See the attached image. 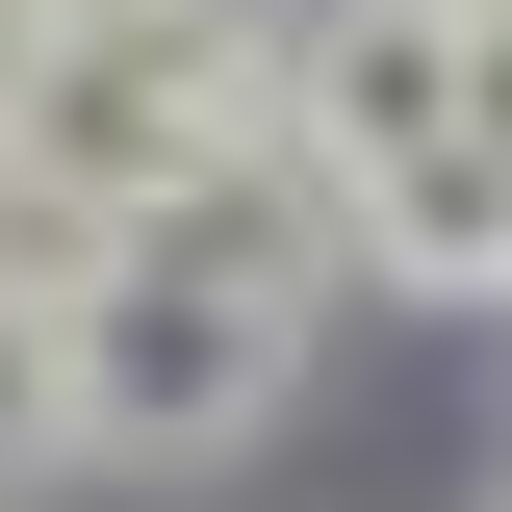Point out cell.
<instances>
[{
  "label": "cell",
  "mask_w": 512,
  "mask_h": 512,
  "mask_svg": "<svg viewBox=\"0 0 512 512\" xmlns=\"http://www.w3.org/2000/svg\"><path fill=\"white\" fill-rule=\"evenodd\" d=\"M282 154V52L231 0H52L0 52V180L77 205V231H154V205H231Z\"/></svg>",
  "instance_id": "1"
},
{
  "label": "cell",
  "mask_w": 512,
  "mask_h": 512,
  "mask_svg": "<svg viewBox=\"0 0 512 512\" xmlns=\"http://www.w3.org/2000/svg\"><path fill=\"white\" fill-rule=\"evenodd\" d=\"M52 359H77V461H231L282 384H308V282H282V231L231 205H154V231H103L52 282Z\"/></svg>",
  "instance_id": "2"
},
{
  "label": "cell",
  "mask_w": 512,
  "mask_h": 512,
  "mask_svg": "<svg viewBox=\"0 0 512 512\" xmlns=\"http://www.w3.org/2000/svg\"><path fill=\"white\" fill-rule=\"evenodd\" d=\"M282 154H308L333 205L436 180V154H461V26H436V0H333L308 52H282Z\"/></svg>",
  "instance_id": "3"
},
{
  "label": "cell",
  "mask_w": 512,
  "mask_h": 512,
  "mask_svg": "<svg viewBox=\"0 0 512 512\" xmlns=\"http://www.w3.org/2000/svg\"><path fill=\"white\" fill-rule=\"evenodd\" d=\"M77 461V359H52V282H0V487Z\"/></svg>",
  "instance_id": "4"
},
{
  "label": "cell",
  "mask_w": 512,
  "mask_h": 512,
  "mask_svg": "<svg viewBox=\"0 0 512 512\" xmlns=\"http://www.w3.org/2000/svg\"><path fill=\"white\" fill-rule=\"evenodd\" d=\"M461 154H512V26H461Z\"/></svg>",
  "instance_id": "5"
},
{
  "label": "cell",
  "mask_w": 512,
  "mask_h": 512,
  "mask_svg": "<svg viewBox=\"0 0 512 512\" xmlns=\"http://www.w3.org/2000/svg\"><path fill=\"white\" fill-rule=\"evenodd\" d=\"M461 308H512V180H487V256H461Z\"/></svg>",
  "instance_id": "6"
},
{
  "label": "cell",
  "mask_w": 512,
  "mask_h": 512,
  "mask_svg": "<svg viewBox=\"0 0 512 512\" xmlns=\"http://www.w3.org/2000/svg\"><path fill=\"white\" fill-rule=\"evenodd\" d=\"M436 26H512V0H436Z\"/></svg>",
  "instance_id": "7"
}]
</instances>
